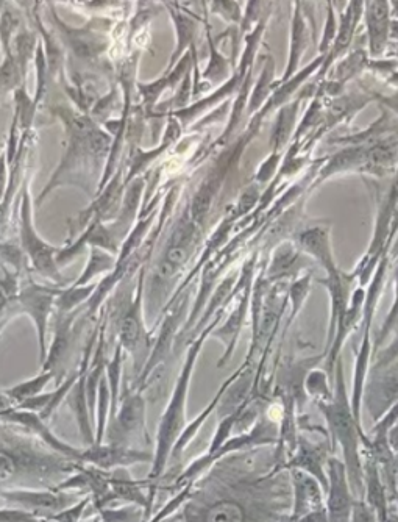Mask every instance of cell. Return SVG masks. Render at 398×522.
I'll list each match as a JSON object with an SVG mask.
<instances>
[{"instance_id": "obj_1", "label": "cell", "mask_w": 398, "mask_h": 522, "mask_svg": "<svg viewBox=\"0 0 398 522\" xmlns=\"http://www.w3.org/2000/svg\"><path fill=\"white\" fill-rule=\"evenodd\" d=\"M27 447L0 444V487H52L74 469L68 458L36 454Z\"/></svg>"}, {"instance_id": "obj_2", "label": "cell", "mask_w": 398, "mask_h": 522, "mask_svg": "<svg viewBox=\"0 0 398 522\" xmlns=\"http://www.w3.org/2000/svg\"><path fill=\"white\" fill-rule=\"evenodd\" d=\"M338 401L327 408V418L330 421L331 429L335 432V437L341 441L342 449L345 454V469L349 476V487L352 493L363 496V468L358 457V437H356V422L350 415L349 407L345 405V399H342V379L341 371L338 377Z\"/></svg>"}, {"instance_id": "obj_3", "label": "cell", "mask_w": 398, "mask_h": 522, "mask_svg": "<svg viewBox=\"0 0 398 522\" xmlns=\"http://www.w3.org/2000/svg\"><path fill=\"white\" fill-rule=\"evenodd\" d=\"M292 483H294V522L325 508L319 482L314 477L297 469L292 472Z\"/></svg>"}, {"instance_id": "obj_4", "label": "cell", "mask_w": 398, "mask_h": 522, "mask_svg": "<svg viewBox=\"0 0 398 522\" xmlns=\"http://www.w3.org/2000/svg\"><path fill=\"white\" fill-rule=\"evenodd\" d=\"M89 462H94L96 465L110 468V466L130 465V463L147 462L149 455L141 454V452L121 451L119 447L110 446L105 449H93V451L86 454Z\"/></svg>"}, {"instance_id": "obj_5", "label": "cell", "mask_w": 398, "mask_h": 522, "mask_svg": "<svg viewBox=\"0 0 398 522\" xmlns=\"http://www.w3.org/2000/svg\"><path fill=\"white\" fill-rule=\"evenodd\" d=\"M367 27L370 32V47L372 52L383 51L384 41H386V33H388V5L375 2L369 4L367 11Z\"/></svg>"}, {"instance_id": "obj_6", "label": "cell", "mask_w": 398, "mask_h": 522, "mask_svg": "<svg viewBox=\"0 0 398 522\" xmlns=\"http://www.w3.org/2000/svg\"><path fill=\"white\" fill-rule=\"evenodd\" d=\"M199 522H246V510L235 501H219L197 515Z\"/></svg>"}, {"instance_id": "obj_7", "label": "cell", "mask_w": 398, "mask_h": 522, "mask_svg": "<svg viewBox=\"0 0 398 522\" xmlns=\"http://www.w3.org/2000/svg\"><path fill=\"white\" fill-rule=\"evenodd\" d=\"M141 333H143V330H141V322H139L138 318V308H133L132 312L128 313V315L122 319V341H124L128 349H135L139 341H141V338H143Z\"/></svg>"}, {"instance_id": "obj_8", "label": "cell", "mask_w": 398, "mask_h": 522, "mask_svg": "<svg viewBox=\"0 0 398 522\" xmlns=\"http://www.w3.org/2000/svg\"><path fill=\"white\" fill-rule=\"evenodd\" d=\"M50 377H52V374H46V376L40 377V379H33L30 380V382L21 383V385L13 388V390L7 391V394L11 399H15V401H29V399L35 397L36 393L46 385L47 380H49Z\"/></svg>"}]
</instances>
